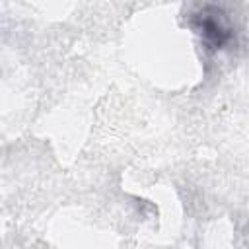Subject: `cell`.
Wrapping results in <instances>:
<instances>
[{"label": "cell", "instance_id": "1", "mask_svg": "<svg viewBox=\"0 0 249 249\" xmlns=\"http://www.w3.org/2000/svg\"><path fill=\"white\" fill-rule=\"evenodd\" d=\"M196 31L214 49H220L230 39V29L222 19V12L212 6H206L200 14H196Z\"/></svg>", "mask_w": 249, "mask_h": 249}]
</instances>
